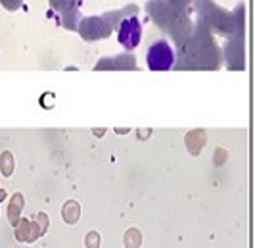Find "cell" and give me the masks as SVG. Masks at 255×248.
Returning a JSON list of instances; mask_svg holds the SVG:
<instances>
[{"label": "cell", "instance_id": "6da1fadb", "mask_svg": "<svg viewBox=\"0 0 255 248\" xmlns=\"http://www.w3.org/2000/svg\"><path fill=\"white\" fill-rule=\"evenodd\" d=\"M146 64L152 71H167L175 65V50L165 39H159L150 44L146 52Z\"/></svg>", "mask_w": 255, "mask_h": 248}, {"label": "cell", "instance_id": "7a4b0ae2", "mask_svg": "<svg viewBox=\"0 0 255 248\" xmlns=\"http://www.w3.org/2000/svg\"><path fill=\"white\" fill-rule=\"evenodd\" d=\"M117 37H119V42L123 48L127 50H134L138 44H140L142 39V25L140 19L130 15V17H125L121 23H119V29H117Z\"/></svg>", "mask_w": 255, "mask_h": 248}]
</instances>
